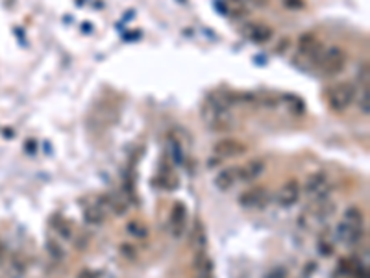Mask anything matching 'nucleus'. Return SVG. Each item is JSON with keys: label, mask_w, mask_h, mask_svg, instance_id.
Instances as JSON below:
<instances>
[{"label": "nucleus", "mask_w": 370, "mask_h": 278, "mask_svg": "<svg viewBox=\"0 0 370 278\" xmlns=\"http://www.w3.org/2000/svg\"><path fill=\"white\" fill-rule=\"evenodd\" d=\"M206 230H204V227L200 225V223H196L193 228V236H191V243H193V247L196 248V251H204L206 248Z\"/></svg>", "instance_id": "obj_17"}, {"label": "nucleus", "mask_w": 370, "mask_h": 278, "mask_svg": "<svg viewBox=\"0 0 370 278\" xmlns=\"http://www.w3.org/2000/svg\"><path fill=\"white\" fill-rule=\"evenodd\" d=\"M194 271H196V278H211L213 273V263L208 258V254L204 251H196V258H194Z\"/></svg>", "instance_id": "obj_14"}, {"label": "nucleus", "mask_w": 370, "mask_h": 278, "mask_svg": "<svg viewBox=\"0 0 370 278\" xmlns=\"http://www.w3.org/2000/svg\"><path fill=\"white\" fill-rule=\"evenodd\" d=\"M283 4L287 10H304L305 0H283Z\"/></svg>", "instance_id": "obj_23"}, {"label": "nucleus", "mask_w": 370, "mask_h": 278, "mask_svg": "<svg viewBox=\"0 0 370 278\" xmlns=\"http://www.w3.org/2000/svg\"><path fill=\"white\" fill-rule=\"evenodd\" d=\"M285 100H287V104H291V112H294V114L300 115L305 112V104L302 102L298 97H287Z\"/></svg>", "instance_id": "obj_20"}, {"label": "nucleus", "mask_w": 370, "mask_h": 278, "mask_svg": "<svg viewBox=\"0 0 370 278\" xmlns=\"http://www.w3.org/2000/svg\"><path fill=\"white\" fill-rule=\"evenodd\" d=\"M95 114H97L98 121L100 123H104V126H107V124H111L117 121V115H119V109L117 106H111L109 102H102L97 106V109H95Z\"/></svg>", "instance_id": "obj_15"}, {"label": "nucleus", "mask_w": 370, "mask_h": 278, "mask_svg": "<svg viewBox=\"0 0 370 278\" xmlns=\"http://www.w3.org/2000/svg\"><path fill=\"white\" fill-rule=\"evenodd\" d=\"M246 150L248 147L235 137L218 139L213 145V154H217L218 158H237V156H243Z\"/></svg>", "instance_id": "obj_7"}, {"label": "nucleus", "mask_w": 370, "mask_h": 278, "mask_svg": "<svg viewBox=\"0 0 370 278\" xmlns=\"http://www.w3.org/2000/svg\"><path fill=\"white\" fill-rule=\"evenodd\" d=\"M330 191H331V184L324 173H315V175H311L304 184V193L309 197L313 202L328 201Z\"/></svg>", "instance_id": "obj_4"}, {"label": "nucleus", "mask_w": 370, "mask_h": 278, "mask_svg": "<svg viewBox=\"0 0 370 278\" xmlns=\"http://www.w3.org/2000/svg\"><path fill=\"white\" fill-rule=\"evenodd\" d=\"M141 37V32L135 30V32H130V34H124V41H135Z\"/></svg>", "instance_id": "obj_27"}, {"label": "nucleus", "mask_w": 370, "mask_h": 278, "mask_svg": "<svg viewBox=\"0 0 370 278\" xmlns=\"http://www.w3.org/2000/svg\"><path fill=\"white\" fill-rule=\"evenodd\" d=\"M357 89L352 82H337L326 91V102L331 112L343 114L345 109H348L354 104Z\"/></svg>", "instance_id": "obj_2"}, {"label": "nucleus", "mask_w": 370, "mask_h": 278, "mask_svg": "<svg viewBox=\"0 0 370 278\" xmlns=\"http://www.w3.org/2000/svg\"><path fill=\"white\" fill-rule=\"evenodd\" d=\"M126 230H128V234H132V236H135V237H147V234H148L147 228L143 227V225H139V223H135V221L128 223Z\"/></svg>", "instance_id": "obj_19"}, {"label": "nucleus", "mask_w": 370, "mask_h": 278, "mask_svg": "<svg viewBox=\"0 0 370 278\" xmlns=\"http://www.w3.org/2000/svg\"><path fill=\"white\" fill-rule=\"evenodd\" d=\"M345 221L346 223H352V225H357V227H363V213H361L359 208H348L345 213Z\"/></svg>", "instance_id": "obj_18"}, {"label": "nucleus", "mask_w": 370, "mask_h": 278, "mask_svg": "<svg viewBox=\"0 0 370 278\" xmlns=\"http://www.w3.org/2000/svg\"><path fill=\"white\" fill-rule=\"evenodd\" d=\"M317 65H319L320 72L324 76H337L346 67V52L340 46L324 48V52L320 54L319 62H317Z\"/></svg>", "instance_id": "obj_3"}, {"label": "nucleus", "mask_w": 370, "mask_h": 278, "mask_svg": "<svg viewBox=\"0 0 370 278\" xmlns=\"http://www.w3.org/2000/svg\"><path fill=\"white\" fill-rule=\"evenodd\" d=\"M322 52H324V45H322V41H320L315 34H309V32H307V34H302V36H300V39H298L300 56H304L305 60L317 63Z\"/></svg>", "instance_id": "obj_5"}, {"label": "nucleus", "mask_w": 370, "mask_h": 278, "mask_svg": "<svg viewBox=\"0 0 370 278\" xmlns=\"http://www.w3.org/2000/svg\"><path fill=\"white\" fill-rule=\"evenodd\" d=\"M361 112L368 115V88L365 89V95H363V100H361Z\"/></svg>", "instance_id": "obj_26"}, {"label": "nucleus", "mask_w": 370, "mask_h": 278, "mask_svg": "<svg viewBox=\"0 0 370 278\" xmlns=\"http://www.w3.org/2000/svg\"><path fill=\"white\" fill-rule=\"evenodd\" d=\"M335 236L339 237L340 241H345L346 245H355V243L361 241V236H363V227H357V225H352V223H339L337 228H335Z\"/></svg>", "instance_id": "obj_11"}, {"label": "nucleus", "mask_w": 370, "mask_h": 278, "mask_svg": "<svg viewBox=\"0 0 370 278\" xmlns=\"http://www.w3.org/2000/svg\"><path fill=\"white\" fill-rule=\"evenodd\" d=\"M48 253L52 254V258H56V260H61V258H63V248H61L56 241H48Z\"/></svg>", "instance_id": "obj_21"}, {"label": "nucleus", "mask_w": 370, "mask_h": 278, "mask_svg": "<svg viewBox=\"0 0 370 278\" xmlns=\"http://www.w3.org/2000/svg\"><path fill=\"white\" fill-rule=\"evenodd\" d=\"M185 221H187V208L182 202H174L173 210H170V230L174 237H182L185 232Z\"/></svg>", "instance_id": "obj_12"}, {"label": "nucleus", "mask_w": 370, "mask_h": 278, "mask_svg": "<svg viewBox=\"0 0 370 278\" xmlns=\"http://www.w3.org/2000/svg\"><path fill=\"white\" fill-rule=\"evenodd\" d=\"M267 201H269V193L265 187H252L239 197V204L244 208H263Z\"/></svg>", "instance_id": "obj_9"}, {"label": "nucleus", "mask_w": 370, "mask_h": 278, "mask_svg": "<svg viewBox=\"0 0 370 278\" xmlns=\"http://www.w3.org/2000/svg\"><path fill=\"white\" fill-rule=\"evenodd\" d=\"M83 219H86L87 225L98 227V225H102V223H104V219H106V211L102 210L98 204H95V206L87 208L86 213H83Z\"/></svg>", "instance_id": "obj_16"}, {"label": "nucleus", "mask_w": 370, "mask_h": 278, "mask_svg": "<svg viewBox=\"0 0 370 278\" xmlns=\"http://www.w3.org/2000/svg\"><path fill=\"white\" fill-rule=\"evenodd\" d=\"M56 230L60 232L63 237H71V228H69V225H65V223H60V225H56Z\"/></svg>", "instance_id": "obj_25"}, {"label": "nucleus", "mask_w": 370, "mask_h": 278, "mask_svg": "<svg viewBox=\"0 0 370 278\" xmlns=\"http://www.w3.org/2000/svg\"><path fill=\"white\" fill-rule=\"evenodd\" d=\"M121 253H122V256H126L128 260H135V258H137L135 248H133L130 243H124V245H121Z\"/></svg>", "instance_id": "obj_22"}, {"label": "nucleus", "mask_w": 370, "mask_h": 278, "mask_svg": "<svg viewBox=\"0 0 370 278\" xmlns=\"http://www.w3.org/2000/svg\"><path fill=\"white\" fill-rule=\"evenodd\" d=\"M243 36L246 37V39H250L252 43L263 45V43H269L274 37V28L267 24V22L250 21L243 26Z\"/></svg>", "instance_id": "obj_6"}, {"label": "nucleus", "mask_w": 370, "mask_h": 278, "mask_svg": "<svg viewBox=\"0 0 370 278\" xmlns=\"http://www.w3.org/2000/svg\"><path fill=\"white\" fill-rule=\"evenodd\" d=\"M244 2H248V0H244ZM252 2H259V4H265L267 0H252Z\"/></svg>", "instance_id": "obj_29"}, {"label": "nucleus", "mask_w": 370, "mask_h": 278, "mask_svg": "<svg viewBox=\"0 0 370 278\" xmlns=\"http://www.w3.org/2000/svg\"><path fill=\"white\" fill-rule=\"evenodd\" d=\"M302 195V185H300L298 180H287L281 187H279L278 195H276V202L279 206L289 208L293 204H296Z\"/></svg>", "instance_id": "obj_8"}, {"label": "nucleus", "mask_w": 370, "mask_h": 278, "mask_svg": "<svg viewBox=\"0 0 370 278\" xmlns=\"http://www.w3.org/2000/svg\"><path fill=\"white\" fill-rule=\"evenodd\" d=\"M78 278H98V273L97 271H89V269H87V271H81V273L78 274Z\"/></svg>", "instance_id": "obj_28"}, {"label": "nucleus", "mask_w": 370, "mask_h": 278, "mask_svg": "<svg viewBox=\"0 0 370 278\" xmlns=\"http://www.w3.org/2000/svg\"><path fill=\"white\" fill-rule=\"evenodd\" d=\"M239 182L237 176V167H228V169H222L215 176V187L220 191H228L232 189L235 184Z\"/></svg>", "instance_id": "obj_13"}, {"label": "nucleus", "mask_w": 370, "mask_h": 278, "mask_svg": "<svg viewBox=\"0 0 370 278\" xmlns=\"http://www.w3.org/2000/svg\"><path fill=\"white\" fill-rule=\"evenodd\" d=\"M285 276H287V271H285L283 267H276V269H272L270 273H267L265 278H285Z\"/></svg>", "instance_id": "obj_24"}, {"label": "nucleus", "mask_w": 370, "mask_h": 278, "mask_svg": "<svg viewBox=\"0 0 370 278\" xmlns=\"http://www.w3.org/2000/svg\"><path fill=\"white\" fill-rule=\"evenodd\" d=\"M263 173H265V161L263 160H250V161H246L244 165H241V167H237L239 182H244V184L258 180Z\"/></svg>", "instance_id": "obj_10"}, {"label": "nucleus", "mask_w": 370, "mask_h": 278, "mask_svg": "<svg viewBox=\"0 0 370 278\" xmlns=\"http://www.w3.org/2000/svg\"><path fill=\"white\" fill-rule=\"evenodd\" d=\"M200 115H202L204 124L209 130L226 132V130L234 128L235 119L232 106H230V100L220 97V95H209L204 100L202 108H200Z\"/></svg>", "instance_id": "obj_1"}, {"label": "nucleus", "mask_w": 370, "mask_h": 278, "mask_svg": "<svg viewBox=\"0 0 370 278\" xmlns=\"http://www.w3.org/2000/svg\"><path fill=\"white\" fill-rule=\"evenodd\" d=\"M2 253H4V245L0 243V256H2Z\"/></svg>", "instance_id": "obj_30"}]
</instances>
